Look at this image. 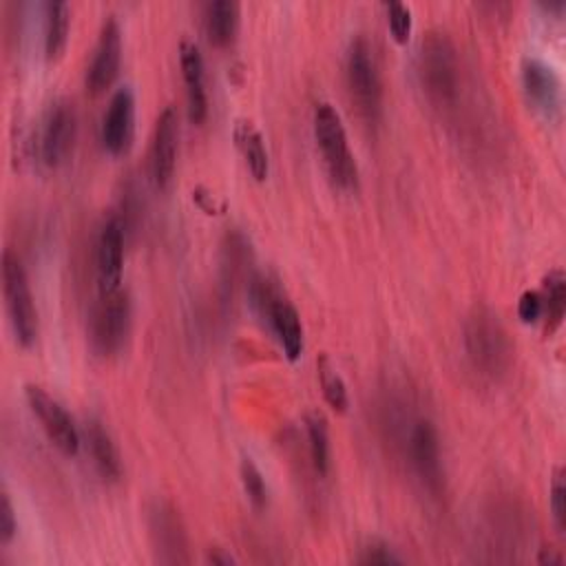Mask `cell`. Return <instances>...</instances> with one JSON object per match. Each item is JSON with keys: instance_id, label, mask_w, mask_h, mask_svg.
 <instances>
[{"instance_id": "6da1fadb", "label": "cell", "mask_w": 566, "mask_h": 566, "mask_svg": "<svg viewBox=\"0 0 566 566\" xmlns=\"http://www.w3.org/2000/svg\"><path fill=\"white\" fill-rule=\"evenodd\" d=\"M418 75L427 97L436 106H451L460 91V64L451 38L444 31H429L418 51Z\"/></svg>"}, {"instance_id": "7a4b0ae2", "label": "cell", "mask_w": 566, "mask_h": 566, "mask_svg": "<svg viewBox=\"0 0 566 566\" xmlns=\"http://www.w3.org/2000/svg\"><path fill=\"white\" fill-rule=\"evenodd\" d=\"M464 347L471 365L491 378L502 376L511 363V340L500 316L486 307H473L464 323Z\"/></svg>"}, {"instance_id": "3957f363", "label": "cell", "mask_w": 566, "mask_h": 566, "mask_svg": "<svg viewBox=\"0 0 566 566\" xmlns=\"http://www.w3.org/2000/svg\"><path fill=\"white\" fill-rule=\"evenodd\" d=\"M312 122H314L316 144L321 148V155L332 181L338 188H354L358 181V168L349 150L340 113L329 102H321L314 108Z\"/></svg>"}, {"instance_id": "277c9868", "label": "cell", "mask_w": 566, "mask_h": 566, "mask_svg": "<svg viewBox=\"0 0 566 566\" xmlns=\"http://www.w3.org/2000/svg\"><path fill=\"white\" fill-rule=\"evenodd\" d=\"M345 75L349 95L367 124H376L380 117L382 86L374 57V49L365 35H356L347 46Z\"/></svg>"}, {"instance_id": "5b68a950", "label": "cell", "mask_w": 566, "mask_h": 566, "mask_svg": "<svg viewBox=\"0 0 566 566\" xmlns=\"http://www.w3.org/2000/svg\"><path fill=\"white\" fill-rule=\"evenodd\" d=\"M2 292L11 329L20 345L31 347L38 338V307L22 261L13 250L2 254Z\"/></svg>"}, {"instance_id": "8992f818", "label": "cell", "mask_w": 566, "mask_h": 566, "mask_svg": "<svg viewBox=\"0 0 566 566\" xmlns=\"http://www.w3.org/2000/svg\"><path fill=\"white\" fill-rule=\"evenodd\" d=\"M130 327V298L126 290H115V292H99L97 301L91 310L88 318V336L91 345L97 354L111 356L115 354Z\"/></svg>"}, {"instance_id": "52a82bcc", "label": "cell", "mask_w": 566, "mask_h": 566, "mask_svg": "<svg viewBox=\"0 0 566 566\" xmlns=\"http://www.w3.org/2000/svg\"><path fill=\"white\" fill-rule=\"evenodd\" d=\"M75 135H77L75 106L71 99L60 97L46 108L40 126L38 146H40L42 164L49 168H57L60 164H64L73 150Z\"/></svg>"}, {"instance_id": "ba28073f", "label": "cell", "mask_w": 566, "mask_h": 566, "mask_svg": "<svg viewBox=\"0 0 566 566\" xmlns=\"http://www.w3.org/2000/svg\"><path fill=\"white\" fill-rule=\"evenodd\" d=\"M27 402L33 411V416L40 420L46 438L66 455H75L80 449V433L71 418V413L57 402L46 389L38 385L24 387Z\"/></svg>"}, {"instance_id": "9c48e42d", "label": "cell", "mask_w": 566, "mask_h": 566, "mask_svg": "<svg viewBox=\"0 0 566 566\" xmlns=\"http://www.w3.org/2000/svg\"><path fill=\"white\" fill-rule=\"evenodd\" d=\"M407 449H409V462L416 475L420 478V482L429 491L438 493L442 484V464H440V440L431 420L418 418L411 424Z\"/></svg>"}, {"instance_id": "30bf717a", "label": "cell", "mask_w": 566, "mask_h": 566, "mask_svg": "<svg viewBox=\"0 0 566 566\" xmlns=\"http://www.w3.org/2000/svg\"><path fill=\"white\" fill-rule=\"evenodd\" d=\"M95 270H97V290L115 292L122 285L124 270V223L117 214L104 219L97 245H95Z\"/></svg>"}, {"instance_id": "8fae6325", "label": "cell", "mask_w": 566, "mask_h": 566, "mask_svg": "<svg viewBox=\"0 0 566 566\" xmlns=\"http://www.w3.org/2000/svg\"><path fill=\"white\" fill-rule=\"evenodd\" d=\"M119 62H122V31L115 15H106L91 55V64L86 69V86L93 93L106 91L117 77Z\"/></svg>"}, {"instance_id": "7c38bea8", "label": "cell", "mask_w": 566, "mask_h": 566, "mask_svg": "<svg viewBox=\"0 0 566 566\" xmlns=\"http://www.w3.org/2000/svg\"><path fill=\"white\" fill-rule=\"evenodd\" d=\"M150 537L157 559L164 564H186L188 539L179 513L168 502H157L150 511Z\"/></svg>"}, {"instance_id": "4fadbf2b", "label": "cell", "mask_w": 566, "mask_h": 566, "mask_svg": "<svg viewBox=\"0 0 566 566\" xmlns=\"http://www.w3.org/2000/svg\"><path fill=\"white\" fill-rule=\"evenodd\" d=\"M177 142H179V117L175 106H166L153 128L150 139V177L157 188H166L175 172L177 161Z\"/></svg>"}, {"instance_id": "5bb4252c", "label": "cell", "mask_w": 566, "mask_h": 566, "mask_svg": "<svg viewBox=\"0 0 566 566\" xmlns=\"http://www.w3.org/2000/svg\"><path fill=\"white\" fill-rule=\"evenodd\" d=\"M135 135V95L128 86H119L102 117V144L111 155H122L130 148Z\"/></svg>"}, {"instance_id": "9a60e30c", "label": "cell", "mask_w": 566, "mask_h": 566, "mask_svg": "<svg viewBox=\"0 0 566 566\" xmlns=\"http://www.w3.org/2000/svg\"><path fill=\"white\" fill-rule=\"evenodd\" d=\"M522 86L528 102L548 119L559 115L562 108V82L551 64L539 57L522 60Z\"/></svg>"}, {"instance_id": "2e32d148", "label": "cell", "mask_w": 566, "mask_h": 566, "mask_svg": "<svg viewBox=\"0 0 566 566\" xmlns=\"http://www.w3.org/2000/svg\"><path fill=\"white\" fill-rule=\"evenodd\" d=\"M179 64L186 84L188 99V117L192 124H201L208 115V95H206V77H203V57L197 42L184 38L179 44Z\"/></svg>"}, {"instance_id": "e0dca14e", "label": "cell", "mask_w": 566, "mask_h": 566, "mask_svg": "<svg viewBox=\"0 0 566 566\" xmlns=\"http://www.w3.org/2000/svg\"><path fill=\"white\" fill-rule=\"evenodd\" d=\"M265 321L270 323L272 332L276 334L285 356L290 360H296L303 352V325H301V316H298L296 307L287 298L279 296L272 303Z\"/></svg>"}, {"instance_id": "ac0fdd59", "label": "cell", "mask_w": 566, "mask_h": 566, "mask_svg": "<svg viewBox=\"0 0 566 566\" xmlns=\"http://www.w3.org/2000/svg\"><path fill=\"white\" fill-rule=\"evenodd\" d=\"M241 7L234 0H212L203 9V29L214 46H226L239 29Z\"/></svg>"}, {"instance_id": "d6986e66", "label": "cell", "mask_w": 566, "mask_h": 566, "mask_svg": "<svg viewBox=\"0 0 566 566\" xmlns=\"http://www.w3.org/2000/svg\"><path fill=\"white\" fill-rule=\"evenodd\" d=\"M86 442H88V451H91V458H93L99 475L106 480H117L122 475L119 451H117L108 429L95 418H91L86 422Z\"/></svg>"}, {"instance_id": "ffe728a7", "label": "cell", "mask_w": 566, "mask_h": 566, "mask_svg": "<svg viewBox=\"0 0 566 566\" xmlns=\"http://www.w3.org/2000/svg\"><path fill=\"white\" fill-rule=\"evenodd\" d=\"M234 144L243 155L252 177L256 181H263L270 170V157H268V148L261 130L250 119H239L234 124Z\"/></svg>"}, {"instance_id": "44dd1931", "label": "cell", "mask_w": 566, "mask_h": 566, "mask_svg": "<svg viewBox=\"0 0 566 566\" xmlns=\"http://www.w3.org/2000/svg\"><path fill=\"white\" fill-rule=\"evenodd\" d=\"M71 27V7L62 0L44 2V53L49 60L62 55Z\"/></svg>"}, {"instance_id": "7402d4cb", "label": "cell", "mask_w": 566, "mask_h": 566, "mask_svg": "<svg viewBox=\"0 0 566 566\" xmlns=\"http://www.w3.org/2000/svg\"><path fill=\"white\" fill-rule=\"evenodd\" d=\"M542 294V316L546 332L553 334L566 312V276L562 270H551L544 279V292Z\"/></svg>"}, {"instance_id": "603a6c76", "label": "cell", "mask_w": 566, "mask_h": 566, "mask_svg": "<svg viewBox=\"0 0 566 566\" xmlns=\"http://www.w3.org/2000/svg\"><path fill=\"white\" fill-rule=\"evenodd\" d=\"M305 429L310 440V455L314 469L323 475L329 467V433H327V420L321 411H310L305 416Z\"/></svg>"}, {"instance_id": "cb8c5ba5", "label": "cell", "mask_w": 566, "mask_h": 566, "mask_svg": "<svg viewBox=\"0 0 566 566\" xmlns=\"http://www.w3.org/2000/svg\"><path fill=\"white\" fill-rule=\"evenodd\" d=\"M318 380H321V389H323V396H325L327 405L334 411H345L347 405H349L347 385L340 378V374L329 365V360L325 356H321V360H318Z\"/></svg>"}, {"instance_id": "d4e9b609", "label": "cell", "mask_w": 566, "mask_h": 566, "mask_svg": "<svg viewBox=\"0 0 566 566\" xmlns=\"http://www.w3.org/2000/svg\"><path fill=\"white\" fill-rule=\"evenodd\" d=\"M239 471H241V484H243L248 500L252 502L254 509H263L268 504V484H265L259 467L250 458H243Z\"/></svg>"}, {"instance_id": "484cf974", "label": "cell", "mask_w": 566, "mask_h": 566, "mask_svg": "<svg viewBox=\"0 0 566 566\" xmlns=\"http://www.w3.org/2000/svg\"><path fill=\"white\" fill-rule=\"evenodd\" d=\"M385 11H387V24L394 40L405 44L411 35V9L405 2L389 0L385 2Z\"/></svg>"}, {"instance_id": "4316f807", "label": "cell", "mask_w": 566, "mask_h": 566, "mask_svg": "<svg viewBox=\"0 0 566 566\" xmlns=\"http://www.w3.org/2000/svg\"><path fill=\"white\" fill-rule=\"evenodd\" d=\"M551 511H553L557 528L564 531V526H566V482H564L562 471H555L553 482H551Z\"/></svg>"}, {"instance_id": "83f0119b", "label": "cell", "mask_w": 566, "mask_h": 566, "mask_svg": "<svg viewBox=\"0 0 566 566\" xmlns=\"http://www.w3.org/2000/svg\"><path fill=\"white\" fill-rule=\"evenodd\" d=\"M15 531H18V522H15L13 504L9 500V493L2 491L0 493V544L7 546L13 539Z\"/></svg>"}, {"instance_id": "f1b7e54d", "label": "cell", "mask_w": 566, "mask_h": 566, "mask_svg": "<svg viewBox=\"0 0 566 566\" xmlns=\"http://www.w3.org/2000/svg\"><path fill=\"white\" fill-rule=\"evenodd\" d=\"M517 316L524 323H535L542 318V294L535 290H526L522 292L520 301H517Z\"/></svg>"}, {"instance_id": "f546056e", "label": "cell", "mask_w": 566, "mask_h": 566, "mask_svg": "<svg viewBox=\"0 0 566 566\" xmlns=\"http://www.w3.org/2000/svg\"><path fill=\"white\" fill-rule=\"evenodd\" d=\"M360 564H400L402 559L382 542H371L363 548V555L358 557Z\"/></svg>"}, {"instance_id": "4dcf8cb0", "label": "cell", "mask_w": 566, "mask_h": 566, "mask_svg": "<svg viewBox=\"0 0 566 566\" xmlns=\"http://www.w3.org/2000/svg\"><path fill=\"white\" fill-rule=\"evenodd\" d=\"M206 559H208L210 564H223V566H226V564H232V562H234V559H232V557H230L228 553H223L221 548H212V551L208 553V557H206Z\"/></svg>"}, {"instance_id": "1f68e13d", "label": "cell", "mask_w": 566, "mask_h": 566, "mask_svg": "<svg viewBox=\"0 0 566 566\" xmlns=\"http://www.w3.org/2000/svg\"><path fill=\"white\" fill-rule=\"evenodd\" d=\"M537 562L539 564H562V555H557V553H553V548H542V555L537 557Z\"/></svg>"}]
</instances>
